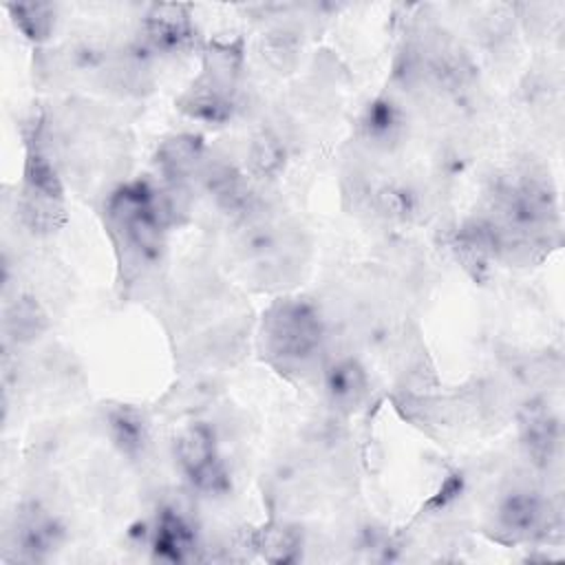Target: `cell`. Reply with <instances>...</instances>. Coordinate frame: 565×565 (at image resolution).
Masks as SVG:
<instances>
[{
	"instance_id": "cell-3",
	"label": "cell",
	"mask_w": 565,
	"mask_h": 565,
	"mask_svg": "<svg viewBox=\"0 0 565 565\" xmlns=\"http://www.w3.org/2000/svg\"><path fill=\"white\" fill-rule=\"evenodd\" d=\"M201 179L210 196L227 214L245 216L254 207V192L245 177L227 161H210L201 166Z\"/></svg>"
},
{
	"instance_id": "cell-4",
	"label": "cell",
	"mask_w": 565,
	"mask_h": 565,
	"mask_svg": "<svg viewBox=\"0 0 565 565\" xmlns=\"http://www.w3.org/2000/svg\"><path fill=\"white\" fill-rule=\"evenodd\" d=\"M146 44L154 53H174L190 44L192 24L183 4H154L143 20Z\"/></svg>"
},
{
	"instance_id": "cell-13",
	"label": "cell",
	"mask_w": 565,
	"mask_h": 565,
	"mask_svg": "<svg viewBox=\"0 0 565 565\" xmlns=\"http://www.w3.org/2000/svg\"><path fill=\"white\" fill-rule=\"evenodd\" d=\"M60 536L57 523L44 514L38 508H31L29 512H22L15 527V543L29 558H42Z\"/></svg>"
},
{
	"instance_id": "cell-1",
	"label": "cell",
	"mask_w": 565,
	"mask_h": 565,
	"mask_svg": "<svg viewBox=\"0 0 565 565\" xmlns=\"http://www.w3.org/2000/svg\"><path fill=\"white\" fill-rule=\"evenodd\" d=\"M322 335V320L307 302H280L265 318L267 349L280 360H309L320 349Z\"/></svg>"
},
{
	"instance_id": "cell-10",
	"label": "cell",
	"mask_w": 565,
	"mask_h": 565,
	"mask_svg": "<svg viewBox=\"0 0 565 565\" xmlns=\"http://www.w3.org/2000/svg\"><path fill=\"white\" fill-rule=\"evenodd\" d=\"M194 547V530L174 510H163L152 532V552L161 561H185Z\"/></svg>"
},
{
	"instance_id": "cell-17",
	"label": "cell",
	"mask_w": 565,
	"mask_h": 565,
	"mask_svg": "<svg viewBox=\"0 0 565 565\" xmlns=\"http://www.w3.org/2000/svg\"><path fill=\"white\" fill-rule=\"evenodd\" d=\"M375 205L382 214L406 221L415 212V194L404 185H382L375 192Z\"/></svg>"
},
{
	"instance_id": "cell-12",
	"label": "cell",
	"mask_w": 565,
	"mask_h": 565,
	"mask_svg": "<svg viewBox=\"0 0 565 565\" xmlns=\"http://www.w3.org/2000/svg\"><path fill=\"white\" fill-rule=\"evenodd\" d=\"M362 135L380 148H388L399 141L402 130H404V117L402 110L391 102V99H373L360 119Z\"/></svg>"
},
{
	"instance_id": "cell-6",
	"label": "cell",
	"mask_w": 565,
	"mask_h": 565,
	"mask_svg": "<svg viewBox=\"0 0 565 565\" xmlns=\"http://www.w3.org/2000/svg\"><path fill=\"white\" fill-rule=\"evenodd\" d=\"M203 159V143L201 137L194 135H179L166 139L157 152V163L170 185H181L194 172H201Z\"/></svg>"
},
{
	"instance_id": "cell-14",
	"label": "cell",
	"mask_w": 565,
	"mask_h": 565,
	"mask_svg": "<svg viewBox=\"0 0 565 565\" xmlns=\"http://www.w3.org/2000/svg\"><path fill=\"white\" fill-rule=\"evenodd\" d=\"M4 329L15 342H29L46 329V313L33 298H18L4 316Z\"/></svg>"
},
{
	"instance_id": "cell-18",
	"label": "cell",
	"mask_w": 565,
	"mask_h": 565,
	"mask_svg": "<svg viewBox=\"0 0 565 565\" xmlns=\"http://www.w3.org/2000/svg\"><path fill=\"white\" fill-rule=\"evenodd\" d=\"M260 547L263 552H267L269 561H291L294 552L298 550V539L291 530L276 527L265 532Z\"/></svg>"
},
{
	"instance_id": "cell-2",
	"label": "cell",
	"mask_w": 565,
	"mask_h": 565,
	"mask_svg": "<svg viewBox=\"0 0 565 565\" xmlns=\"http://www.w3.org/2000/svg\"><path fill=\"white\" fill-rule=\"evenodd\" d=\"M174 455L190 483L210 494H221L230 488V475L216 455L214 435L205 424L185 428L174 444Z\"/></svg>"
},
{
	"instance_id": "cell-11",
	"label": "cell",
	"mask_w": 565,
	"mask_h": 565,
	"mask_svg": "<svg viewBox=\"0 0 565 565\" xmlns=\"http://www.w3.org/2000/svg\"><path fill=\"white\" fill-rule=\"evenodd\" d=\"M108 435L126 457L143 455L150 439L146 417L132 406H115L108 413Z\"/></svg>"
},
{
	"instance_id": "cell-7",
	"label": "cell",
	"mask_w": 565,
	"mask_h": 565,
	"mask_svg": "<svg viewBox=\"0 0 565 565\" xmlns=\"http://www.w3.org/2000/svg\"><path fill=\"white\" fill-rule=\"evenodd\" d=\"M324 391L333 406L344 408V411H355L369 393V380H366L364 369L355 360L344 358V360L333 362L327 369Z\"/></svg>"
},
{
	"instance_id": "cell-5",
	"label": "cell",
	"mask_w": 565,
	"mask_h": 565,
	"mask_svg": "<svg viewBox=\"0 0 565 565\" xmlns=\"http://www.w3.org/2000/svg\"><path fill=\"white\" fill-rule=\"evenodd\" d=\"M179 104L190 117H196L210 124L227 121L234 110L232 88L205 75L196 84H192V88L181 97Z\"/></svg>"
},
{
	"instance_id": "cell-8",
	"label": "cell",
	"mask_w": 565,
	"mask_h": 565,
	"mask_svg": "<svg viewBox=\"0 0 565 565\" xmlns=\"http://www.w3.org/2000/svg\"><path fill=\"white\" fill-rule=\"evenodd\" d=\"M497 519L505 532H512L516 536H527L536 532L545 521L543 499L530 490H512L499 503Z\"/></svg>"
},
{
	"instance_id": "cell-9",
	"label": "cell",
	"mask_w": 565,
	"mask_h": 565,
	"mask_svg": "<svg viewBox=\"0 0 565 565\" xmlns=\"http://www.w3.org/2000/svg\"><path fill=\"white\" fill-rule=\"evenodd\" d=\"M521 439L536 466H547L558 448V422L545 408L534 406L521 419Z\"/></svg>"
},
{
	"instance_id": "cell-15",
	"label": "cell",
	"mask_w": 565,
	"mask_h": 565,
	"mask_svg": "<svg viewBox=\"0 0 565 565\" xmlns=\"http://www.w3.org/2000/svg\"><path fill=\"white\" fill-rule=\"evenodd\" d=\"M285 146L271 130H260L249 146V166L258 177H274L285 166Z\"/></svg>"
},
{
	"instance_id": "cell-16",
	"label": "cell",
	"mask_w": 565,
	"mask_h": 565,
	"mask_svg": "<svg viewBox=\"0 0 565 565\" xmlns=\"http://www.w3.org/2000/svg\"><path fill=\"white\" fill-rule=\"evenodd\" d=\"M15 26L31 40H44L53 31L55 9L51 4L31 2V4H9Z\"/></svg>"
}]
</instances>
